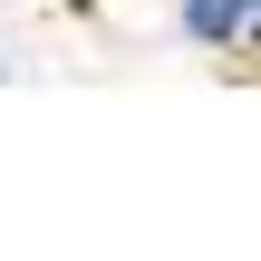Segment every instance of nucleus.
Masks as SVG:
<instances>
[{"label":"nucleus","instance_id":"obj_1","mask_svg":"<svg viewBox=\"0 0 261 261\" xmlns=\"http://www.w3.org/2000/svg\"><path fill=\"white\" fill-rule=\"evenodd\" d=\"M174 39H184L194 58H252L261 0H174Z\"/></svg>","mask_w":261,"mask_h":261},{"label":"nucleus","instance_id":"obj_2","mask_svg":"<svg viewBox=\"0 0 261 261\" xmlns=\"http://www.w3.org/2000/svg\"><path fill=\"white\" fill-rule=\"evenodd\" d=\"M0 77H10V58H0Z\"/></svg>","mask_w":261,"mask_h":261}]
</instances>
